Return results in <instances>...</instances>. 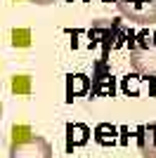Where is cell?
Segmentation results:
<instances>
[{"label": "cell", "instance_id": "1", "mask_svg": "<svg viewBox=\"0 0 156 158\" xmlns=\"http://www.w3.org/2000/svg\"><path fill=\"white\" fill-rule=\"evenodd\" d=\"M88 38H90V47L92 45L102 47V57L99 59L106 61L111 50H118V47L128 45L130 40L135 38V33L121 19H97L92 24V28L88 31Z\"/></svg>", "mask_w": 156, "mask_h": 158}, {"label": "cell", "instance_id": "2", "mask_svg": "<svg viewBox=\"0 0 156 158\" xmlns=\"http://www.w3.org/2000/svg\"><path fill=\"white\" fill-rule=\"evenodd\" d=\"M130 47V69L140 76L156 78V40L149 31L135 33V38L128 43Z\"/></svg>", "mask_w": 156, "mask_h": 158}, {"label": "cell", "instance_id": "3", "mask_svg": "<svg viewBox=\"0 0 156 158\" xmlns=\"http://www.w3.org/2000/svg\"><path fill=\"white\" fill-rule=\"evenodd\" d=\"M116 7L137 26H149L156 21V0H116Z\"/></svg>", "mask_w": 156, "mask_h": 158}, {"label": "cell", "instance_id": "4", "mask_svg": "<svg viewBox=\"0 0 156 158\" xmlns=\"http://www.w3.org/2000/svg\"><path fill=\"white\" fill-rule=\"evenodd\" d=\"M10 158H52V146L43 137H28L17 142L14 139L10 146Z\"/></svg>", "mask_w": 156, "mask_h": 158}, {"label": "cell", "instance_id": "5", "mask_svg": "<svg viewBox=\"0 0 156 158\" xmlns=\"http://www.w3.org/2000/svg\"><path fill=\"white\" fill-rule=\"evenodd\" d=\"M116 92V83L114 76L106 69V61L99 59L95 66V76H92V87H90V97H114Z\"/></svg>", "mask_w": 156, "mask_h": 158}, {"label": "cell", "instance_id": "6", "mask_svg": "<svg viewBox=\"0 0 156 158\" xmlns=\"http://www.w3.org/2000/svg\"><path fill=\"white\" fill-rule=\"evenodd\" d=\"M137 146L142 158H156V123L137 127Z\"/></svg>", "mask_w": 156, "mask_h": 158}, {"label": "cell", "instance_id": "7", "mask_svg": "<svg viewBox=\"0 0 156 158\" xmlns=\"http://www.w3.org/2000/svg\"><path fill=\"white\" fill-rule=\"evenodd\" d=\"M90 127L83 123H66V153H71L76 146H85L90 142Z\"/></svg>", "mask_w": 156, "mask_h": 158}, {"label": "cell", "instance_id": "8", "mask_svg": "<svg viewBox=\"0 0 156 158\" xmlns=\"http://www.w3.org/2000/svg\"><path fill=\"white\" fill-rule=\"evenodd\" d=\"M90 87H92V80L85 73H69L66 76V102H73L76 97L88 94Z\"/></svg>", "mask_w": 156, "mask_h": 158}, {"label": "cell", "instance_id": "9", "mask_svg": "<svg viewBox=\"0 0 156 158\" xmlns=\"http://www.w3.org/2000/svg\"><path fill=\"white\" fill-rule=\"evenodd\" d=\"M116 132H118L116 125H111V123H99V125L95 127V132H92V137H95V142L102 144V146H114L118 142Z\"/></svg>", "mask_w": 156, "mask_h": 158}, {"label": "cell", "instance_id": "10", "mask_svg": "<svg viewBox=\"0 0 156 158\" xmlns=\"http://www.w3.org/2000/svg\"><path fill=\"white\" fill-rule=\"evenodd\" d=\"M140 80H142V78H140V73H137V71L132 73V76L128 73V76L123 78L121 87H123V92L128 94V97H140Z\"/></svg>", "mask_w": 156, "mask_h": 158}, {"label": "cell", "instance_id": "11", "mask_svg": "<svg viewBox=\"0 0 156 158\" xmlns=\"http://www.w3.org/2000/svg\"><path fill=\"white\" fill-rule=\"evenodd\" d=\"M36 5H52V2H57V0H31Z\"/></svg>", "mask_w": 156, "mask_h": 158}, {"label": "cell", "instance_id": "12", "mask_svg": "<svg viewBox=\"0 0 156 158\" xmlns=\"http://www.w3.org/2000/svg\"><path fill=\"white\" fill-rule=\"evenodd\" d=\"M0 118H2V104H0Z\"/></svg>", "mask_w": 156, "mask_h": 158}, {"label": "cell", "instance_id": "13", "mask_svg": "<svg viewBox=\"0 0 156 158\" xmlns=\"http://www.w3.org/2000/svg\"><path fill=\"white\" fill-rule=\"evenodd\" d=\"M151 35H154V40H156V28H154V33H151Z\"/></svg>", "mask_w": 156, "mask_h": 158}, {"label": "cell", "instance_id": "14", "mask_svg": "<svg viewBox=\"0 0 156 158\" xmlns=\"http://www.w3.org/2000/svg\"><path fill=\"white\" fill-rule=\"evenodd\" d=\"M99 2H111V0H99Z\"/></svg>", "mask_w": 156, "mask_h": 158}]
</instances>
